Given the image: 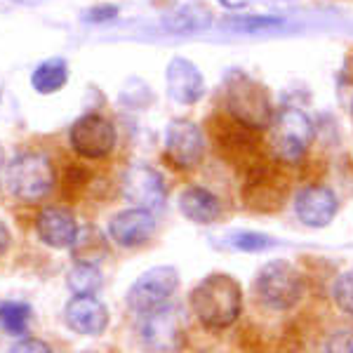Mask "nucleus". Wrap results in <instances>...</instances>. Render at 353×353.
<instances>
[{"label":"nucleus","instance_id":"nucleus-20","mask_svg":"<svg viewBox=\"0 0 353 353\" xmlns=\"http://www.w3.org/2000/svg\"><path fill=\"white\" fill-rule=\"evenodd\" d=\"M31 323V306L26 301L5 299L0 301V330L12 337H21Z\"/></svg>","mask_w":353,"mask_h":353},{"label":"nucleus","instance_id":"nucleus-27","mask_svg":"<svg viewBox=\"0 0 353 353\" xmlns=\"http://www.w3.org/2000/svg\"><path fill=\"white\" fill-rule=\"evenodd\" d=\"M224 10H229V12H241V10L250 8L252 5V0H217Z\"/></svg>","mask_w":353,"mask_h":353},{"label":"nucleus","instance_id":"nucleus-16","mask_svg":"<svg viewBox=\"0 0 353 353\" xmlns=\"http://www.w3.org/2000/svg\"><path fill=\"white\" fill-rule=\"evenodd\" d=\"M179 210L193 224H212L221 214V203L210 189L205 186H186L179 196Z\"/></svg>","mask_w":353,"mask_h":353},{"label":"nucleus","instance_id":"nucleus-22","mask_svg":"<svg viewBox=\"0 0 353 353\" xmlns=\"http://www.w3.org/2000/svg\"><path fill=\"white\" fill-rule=\"evenodd\" d=\"M226 243L238 252H264V250H271L276 245V238L266 236L261 231H236L226 238Z\"/></svg>","mask_w":353,"mask_h":353},{"label":"nucleus","instance_id":"nucleus-13","mask_svg":"<svg viewBox=\"0 0 353 353\" xmlns=\"http://www.w3.org/2000/svg\"><path fill=\"white\" fill-rule=\"evenodd\" d=\"M64 321L68 330H73L76 334L94 337V334H101L109 327V309L94 294H76L73 299H68Z\"/></svg>","mask_w":353,"mask_h":353},{"label":"nucleus","instance_id":"nucleus-3","mask_svg":"<svg viewBox=\"0 0 353 353\" xmlns=\"http://www.w3.org/2000/svg\"><path fill=\"white\" fill-rule=\"evenodd\" d=\"M313 137H316V128L309 113L297 106H283L269 128V151L278 163L297 165L309 153Z\"/></svg>","mask_w":353,"mask_h":353},{"label":"nucleus","instance_id":"nucleus-2","mask_svg":"<svg viewBox=\"0 0 353 353\" xmlns=\"http://www.w3.org/2000/svg\"><path fill=\"white\" fill-rule=\"evenodd\" d=\"M191 309L210 330L233 325L243 311L241 283L229 273H210L191 290Z\"/></svg>","mask_w":353,"mask_h":353},{"label":"nucleus","instance_id":"nucleus-17","mask_svg":"<svg viewBox=\"0 0 353 353\" xmlns=\"http://www.w3.org/2000/svg\"><path fill=\"white\" fill-rule=\"evenodd\" d=\"M212 21H214V17L205 5L189 3V5H181V8H176L174 12H170L165 17L163 28L170 33H198L212 26Z\"/></svg>","mask_w":353,"mask_h":353},{"label":"nucleus","instance_id":"nucleus-11","mask_svg":"<svg viewBox=\"0 0 353 353\" xmlns=\"http://www.w3.org/2000/svg\"><path fill=\"white\" fill-rule=\"evenodd\" d=\"M339 212V201L332 189L323 184H309L294 196V214L309 229H323L332 224Z\"/></svg>","mask_w":353,"mask_h":353},{"label":"nucleus","instance_id":"nucleus-25","mask_svg":"<svg viewBox=\"0 0 353 353\" xmlns=\"http://www.w3.org/2000/svg\"><path fill=\"white\" fill-rule=\"evenodd\" d=\"M118 17V8L116 5H97V8H90L88 12L83 14V19L88 24H109Z\"/></svg>","mask_w":353,"mask_h":353},{"label":"nucleus","instance_id":"nucleus-29","mask_svg":"<svg viewBox=\"0 0 353 353\" xmlns=\"http://www.w3.org/2000/svg\"><path fill=\"white\" fill-rule=\"evenodd\" d=\"M349 106H351V116H353V90H351V97H349Z\"/></svg>","mask_w":353,"mask_h":353},{"label":"nucleus","instance_id":"nucleus-4","mask_svg":"<svg viewBox=\"0 0 353 353\" xmlns=\"http://www.w3.org/2000/svg\"><path fill=\"white\" fill-rule=\"evenodd\" d=\"M254 292L266 309L290 311L304 294V278L299 269L285 259H271L254 278Z\"/></svg>","mask_w":353,"mask_h":353},{"label":"nucleus","instance_id":"nucleus-12","mask_svg":"<svg viewBox=\"0 0 353 353\" xmlns=\"http://www.w3.org/2000/svg\"><path fill=\"white\" fill-rule=\"evenodd\" d=\"M165 85L168 94L174 104L191 106L203 99L205 94V76L203 71L186 57H172L165 68Z\"/></svg>","mask_w":353,"mask_h":353},{"label":"nucleus","instance_id":"nucleus-10","mask_svg":"<svg viewBox=\"0 0 353 353\" xmlns=\"http://www.w3.org/2000/svg\"><path fill=\"white\" fill-rule=\"evenodd\" d=\"M123 196L134 208L156 212L168 201V189H165L163 176L149 165H132L123 174Z\"/></svg>","mask_w":353,"mask_h":353},{"label":"nucleus","instance_id":"nucleus-15","mask_svg":"<svg viewBox=\"0 0 353 353\" xmlns=\"http://www.w3.org/2000/svg\"><path fill=\"white\" fill-rule=\"evenodd\" d=\"M38 238L50 248H71L78 236L76 217L66 208H45L36 219Z\"/></svg>","mask_w":353,"mask_h":353},{"label":"nucleus","instance_id":"nucleus-23","mask_svg":"<svg viewBox=\"0 0 353 353\" xmlns=\"http://www.w3.org/2000/svg\"><path fill=\"white\" fill-rule=\"evenodd\" d=\"M283 19L281 17H269V14H254V17H231L229 19V28L233 31H264V28H273V26H281Z\"/></svg>","mask_w":353,"mask_h":353},{"label":"nucleus","instance_id":"nucleus-5","mask_svg":"<svg viewBox=\"0 0 353 353\" xmlns=\"http://www.w3.org/2000/svg\"><path fill=\"white\" fill-rule=\"evenodd\" d=\"M54 168L43 153H21L8 168V189L24 203L43 201L54 186Z\"/></svg>","mask_w":353,"mask_h":353},{"label":"nucleus","instance_id":"nucleus-26","mask_svg":"<svg viewBox=\"0 0 353 353\" xmlns=\"http://www.w3.org/2000/svg\"><path fill=\"white\" fill-rule=\"evenodd\" d=\"M10 353H52L48 341L43 339H36V337H26V339H19L17 344L10 349Z\"/></svg>","mask_w":353,"mask_h":353},{"label":"nucleus","instance_id":"nucleus-21","mask_svg":"<svg viewBox=\"0 0 353 353\" xmlns=\"http://www.w3.org/2000/svg\"><path fill=\"white\" fill-rule=\"evenodd\" d=\"M66 285L73 294H94L101 288V271L97 269V264L76 261L66 276Z\"/></svg>","mask_w":353,"mask_h":353},{"label":"nucleus","instance_id":"nucleus-6","mask_svg":"<svg viewBox=\"0 0 353 353\" xmlns=\"http://www.w3.org/2000/svg\"><path fill=\"white\" fill-rule=\"evenodd\" d=\"M179 288V273L174 266H153L144 271L128 290V306L137 313H149L168 304Z\"/></svg>","mask_w":353,"mask_h":353},{"label":"nucleus","instance_id":"nucleus-7","mask_svg":"<svg viewBox=\"0 0 353 353\" xmlns=\"http://www.w3.org/2000/svg\"><path fill=\"white\" fill-rule=\"evenodd\" d=\"M141 344L151 353H174L184 341V318L172 304H163L158 309L144 313L139 327Z\"/></svg>","mask_w":353,"mask_h":353},{"label":"nucleus","instance_id":"nucleus-14","mask_svg":"<svg viewBox=\"0 0 353 353\" xmlns=\"http://www.w3.org/2000/svg\"><path fill=\"white\" fill-rule=\"evenodd\" d=\"M156 233V219L153 212L141 208H130L118 212L109 221V236L111 241L121 248H139V245L149 243Z\"/></svg>","mask_w":353,"mask_h":353},{"label":"nucleus","instance_id":"nucleus-9","mask_svg":"<svg viewBox=\"0 0 353 353\" xmlns=\"http://www.w3.org/2000/svg\"><path fill=\"white\" fill-rule=\"evenodd\" d=\"M165 156L176 170L198 168L205 156V137L198 123L174 118L165 128Z\"/></svg>","mask_w":353,"mask_h":353},{"label":"nucleus","instance_id":"nucleus-1","mask_svg":"<svg viewBox=\"0 0 353 353\" xmlns=\"http://www.w3.org/2000/svg\"><path fill=\"white\" fill-rule=\"evenodd\" d=\"M221 101L229 118L241 125L248 132H261L269 130L276 111H273L271 90L254 76L233 68L221 85Z\"/></svg>","mask_w":353,"mask_h":353},{"label":"nucleus","instance_id":"nucleus-28","mask_svg":"<svg viewBox=\"0 0 353 353\" xmlns=\"http://www.w3.org/2000/svg\"><path fill=\"white\" fill-rule=\"evenodd\" d=\"M8 245H10V231H8V226L0 221V254L8 250Z\"/></svg>","mask_w":353,"mask_h":353},{"label":"nucleus","instance_id":"nucleus-31","mask_svg":"<svg viewBox=\"0 0 353 353\" xmlns=\"http://www.w3.org/2000/svg\"><path fill=\"white\" fill-rule=\"evenodd\" d=\"M351 353H353V346H351Z\"/></svg>","mask_w":353,"mask_h":353},{"label":"nucleus","instance_id":"nucleus-8","mask_svg":"<svg viewBox=\"0 0 353 353\" xmlns=\"http://www.w3.org/2000/svg\"><path fill=\"white\" fill-rule=\"evenodd\" d=\"M116 128L109 118L101 113H85L78 118L68 130V141L71 149L83 158L97 161V158H106L116 149Z\"/></svg>","mask_w":353,"mask_h":353},{"label":"nucleus","instance_id":"nucleus-18","mask_svg":"<svg viewBox=\"0 0 353 353\" xmlns=\"http://www.w3.org/2000/svg\"><path fill=\"white\" fill-rule=\"evenodd\" d=\"M71 252L76 261H85V264H99L101 259L109 254V241L97 226L88 224L78 229L76 241L71 245Z\"/></svg>","mask_w":353,"mask_h":353},{"label":"nucleus","instance_id":"nucleus-19","mask_svg":"<svg viewBox=\"0 0 353 353\" xmlns=\"http://www.w3.org/2000/svg\"><path fill=\"white\" fill-rule=\"evenodd\" d=\"M66 83H68V64L66 59H59V57L41 61L31 73V88L38 94L59 92Z\"/></svg>","mask_w":353,"mask_h":353},{"label":"nucleus","instance_id":"nucleus-24","mask_svg":"<svg viewBox=\"0 0 353 353\" xmlns=\"http://www.w3.org/2000/svg\"><path fill=\"white\" fill-rule=\"evenodd\" d=\"M332 297H334V301H337V306L341 311H346L353 316V269L344 271L337 281H334Z\"/></svg>","mask_w":353,"mask_h":353},{"label":"nucleus","instance_id":"nucleus-30","mask_svg":"<svg viewBox=\"0 0 353 353\" xmlns=\"http://www.w3.org/2000/svg\"><path fill=\"white\" fill-rule=\"evenodd\" d=\"M0 163H3V153H0Z\"/></svg>","mask_w":353,"mask_h":353}]
</instances>
